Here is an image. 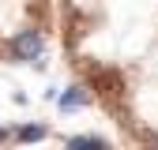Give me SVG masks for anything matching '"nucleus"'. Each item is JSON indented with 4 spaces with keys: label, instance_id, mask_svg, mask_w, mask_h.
<instances>
[{
    "label": "nucleus",
    "instance_id": "nucleus-1",
    "mask_svg": "<svg viewBox=\"0 0 158 150\" xmlns=\"http://www.w3.org/2000/svg\"><path fill=\"white\" fill-rule=\"evenodd\" d=\"M8 53L15 56V60H38L42 56V30H23V34H15L11 41H8Z\"/></svg>",
    "mask_w": 158,
    "mask_h": 150
},
{
    "label": "nucleus",
    "instance_id": "nucleus-2",
    "mask_svg": "<svg viewBox=\"0 0 158 150\" xmlns=\"http://www.w3.org/2000/svg\"><path fill=\"white\" fill-rule=\"evenodd\" d=\"M83 101H87V94H83V90H79V86H75V90H68V94H64V98H60V109H79V105H83Z\"/></svg>",
    "mask_w": 158,
    "mask_h": 150
},
{
    "label": "nucleus",
    "instance_id": "nucleus-3",
    "mask_svg": "<svg viewBox=\"0 0 158 150\" xmlns=\"http://www.w3.org/2000/svg\"><path fill=\"white\" fill-rule=\"evenodd\" d=\"M19 139L30 143V139H45V128L42 124H30V128H19Z\"/></svg>",
    "mask_w": 158,
    "mask_h": 150
},
{
    "label": "nucleus",
    "instance_id": "nucleus-4",
    "mask_svg": "<svg viewBox=\"0 0 158 150\" xmlns=\"http://www.w3.org/2000/svg\"><path fill=\"white\" fill-rule=\"evenodd\" d=\"M68 146H102V139H94V135H79V139H68Z\"/></svg>",
    "mask_w": 158,
    "mask_h": 150
},
{
    "label": "nucleus",
    "instance_id": "nucleus-5",
    "mask_svg": "<svg viewBox=\"0 0 158 150\" xmlns=\"http://www.w3.org/2000/svg\"><path fill=\"white\" fill-rule=\"evenodd\" d=\"M4 139H8V131H4V128H0V143H4Z\"/></svg>",
    "mask_w": 158,
    "mask_h": 150
}]
</instances>
